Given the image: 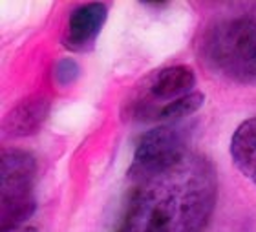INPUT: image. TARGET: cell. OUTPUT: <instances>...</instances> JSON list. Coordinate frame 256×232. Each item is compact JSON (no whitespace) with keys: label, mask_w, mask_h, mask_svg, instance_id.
Returning a JSON list of instances; mask_svg holds the SVG:
<instances>
[{"label":"cell","mask_w":256,"mask_h":232,"mask_svg":"<svg viewBox=\"0 0 256 232\" xmlns=\"http://www.w3.org/2000/svg\"><path fill=\"white\" fill-rule=\"evenodd\" d=\"M10 232H37V228H33V227H20V228H15V230H10Z\"/></svg>","instance_id":"cell-11"},{"label":"cell","mask_w":256,"mask_h":232,"mask_svg":"<svg viewBox=\"0 0 256 232\" xmlns=\"http://www.w3.org/2000/svg\"><path fill=\"white\" fill-rule=\"evenodd\" d=\"M108 16V8L102 2L80 6L70 15L64 30L62 44L70 52H88L99 37Z\"/></svg>","instance_id":"cell-6"},{"label":"cell","mask_w":256,"mask_h":232,"mask_svg":"<svg viewBox=\"0 0 256 232\" xmlns=\"http://www.w3.org/2000/svg\"><path fill=\"white\" fill-rule=\"evenodd\" d=\"M230 156L236 168L256 185V117H251L236 128L230 139Z\"/></svg>","instance_id":"cell-8"},{"label":"cell","mask_w":256,"mask_h":232,"mask_svg":"<svg viewBox=\"0 0 256 232\" xmlns=\"http://www.w3.org/2000/svg\"><path fill=\"white\" fill-rule=\"evenodd\" d=\"M203 102H205V95L202 92H190V94L183 95L182 99L161 108L160 114L156 116V121H178V119L188 117L196 114L203 106Z\"/></svg>","instance_id":"cell-9"},{"label":"cell","mask_w":256,"mask_h":232,"mask_svg":"<svg viewBox=\"0 0 256 232\" xmlns=\"http://www.w3.org/2000/svg\"><path fill=\"white\" fill-rule=\"evenodd\" d=\"M79 74H80V68L74 58H70V57L60 58L59 62L55 64L54 77L60 86L74 84L75 80H77V77H79Z\"/></svg>","instance_id":"cell-10"},{"label":"cell","mask_w":256,"mask_h":232,"mask_svg":"<svg viewBox=\"0 0 256 232\" xmlns=\"http://www.w3.org/2000/svg\"><path fill=\"white\" fill-rule=\"evenodd\" d=\"M48 112L50 102L46 97H32V99L22 100L6 117V134L13 138H22V136H32L38 132V128L42 126L48 117Z\"/></svg>","instance_id":"cell-7"},{"label":"cell","mask_w":256,"mask_h":232,"mask_svg":"<svg viewBox=\"0 0 256 232\" xmlns=\"http://www.w3.org/2000/svg\"><path fill=\"white\" fill-rule=\"evenodd\" d=\"M207 64L225 79L256 82V16L236 15L216 22L202 38Z\"/></svg>","instance_id":"cell-2"},{"label":"cell","mask_w":256,"mask_h":232,"mask_svg":"<svg viewBox=\"0 0 256 232\" xmlns=\"http://www.w3.org/2000/svg\"><path fill=\"white\" fill-rule=\"evenodd\" d=\"M132 185L114 232H202L216 206V170L190 150Z\"/></svg>","instance_id":"cell-1"},{"label":"cell","mask_w":256,"mask_h":232,"mask_svg":"<svg viewBox=\"0 0 256 232\" xmlns=\"http://www.w3.org/2000/svg\"><path fill=\"white\" fill-rule=\"evenodd\" d=\"M187 152V141L182 130L174 124H160L139 138L132 164L128 168V180L134 181L141 176L165 168Z\"/></svg>","instance_id":"cell-5"},{"label":"cell","mask_w":256,"mask_h":232,"mask_svg":"<svg viewBox=\"0 0 256 232\" xmlns=\"http://www.w3.org/2000/svg\"><path fill=\"white\" fill-rule=\"evenodd\" d=\"M194 84L196 75L188 66L176 64L158 70L144 80L141 95L132 100L130 114L138 117L139 121H156V116L161 108L194 92Z\"/></svg>","instance_id":"cell-4"},{"label":"cell","mask_w":256,"mask_h":232,"mask_svg":"<svg viewBox=\"0 0 256 232\" xmlns=\"http://www.w3.org/2000/svg\"><path fill=\"white\" fill-rule=\"evenodd\" d=\"M37 161L22 148L2 152L0 163V227L2 232L20 228L37 208Z\"/></svg>","instance_id":"cell-3"}]
</instances>
